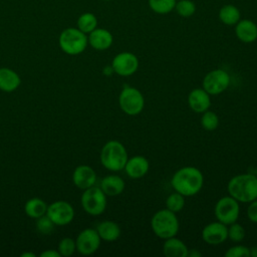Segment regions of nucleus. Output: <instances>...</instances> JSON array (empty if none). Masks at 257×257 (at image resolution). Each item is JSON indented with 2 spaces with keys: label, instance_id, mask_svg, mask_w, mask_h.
<instances>
[{
  "label": "nucleus",
  "instance_id": "obj_1",
  "mask_svg": "<svg viewBox=\"0 0 257 257\" xmlns=\"http://www.w3.org/2000/svg\"><path fill=\"white\" fill-rule=\"evenodd\" d=\"M171 185L176 192L185 197H192L202 189L204 177L202 172L196 167H183L174 174Z\"/></svg>",
  "mask_w": 257,
  "mask_h": 257
},
{
  "label": "nucleus",
  "instance_id": "obj_2",
  "mask_svg": "<svg viewBox=\"0 0 257 257\" xmlns=\"http://www.w3.org/2000/svg\"><path fill=\"white\" fill-rule=\"evenodd\" d=\"M231 197L241 203H250L257 199V177L252 174L234 176L227 185Z\"/></svg>",
  "mask_w": 257,
  "mask_h": 257
},
{
  "label": "nucleus",
  "instance_id": "obj_3",
  "mask_svg": "<svg viewBox=\"0 0 257 257\" xmlns=\"http://www.w3.org/2000/svg\"><path fill=\"white\" fill-rule=\"evenodd\" d=\"M127 153L124 146L118 141L105 143L100 151L101 165L112 172L121 171L127 161Z\"/></svg>",
  "mask_w": 257,
  "mask_h": 257
},
{
  "label": "nucleus",
  "instance_id": "obj_4",
  "mask_svg": "<svg viewBox=\"0 0 257 257\" xmlns=\"http://www.w3.org/2000/svg\"><path fill=\"white\" fill-rule=\"evenodd\" d=\"M152 230L161 239H168L177 235L179 231V220L176 213L166 209L157 211L151 220Z\"/></svg>",
  "mask_w": 257,
  "mask_h": 257
},
{
  "label": "nucleus",
  "instance_id": "obj_5",
  "mask_svg": "<svg viewBox=\"0 0 257 257\" xmlns=\"http://www.w3.org/2000/svg\"><path fill=\"white\" fill-rule=\"evenodd\" d=\"M59 46L61 50L69 55H77L83 52L88 44V39L85 33L78 28L68 27L59 35Z\"/></svg>",
  "mask_w": 257,
  "mask_h": 257
},
{
  "label": "nucleus",
  "instance_id": "obj_6",
  "mask_svg": "<svg viewBox=\"0 0 257 257\" xmlns=\"http://www.w3.org/2000/svg\"><path fill=\"white\" fill-rule=\"evenodd\" d=\"M118 103L120 109L127 115H138L144 109L145 98L138 88L124 86L119 93Z\"/></svg>",
  "mask_w": 257,
  "mask_h": 257
},
{
  "label": "nucleus",
  "instance_id": "obj_7",
  "mask_svg": "<svg viewBox=\"0 0 257 257\" xmlns=\"http://www.w3.org/2000/svg\"><path fill=\"white\" fill-rule=\"evenodd\" d=\"M80 202L83 210L87 214L97 216L102 214L106 208V195L100 187L92 186L84 190Z\"/></svg>",
  "mask_w": 257,
  "mask_h": 257
},
{
  "label": "nucleus",
  "instance_id": "obj_8",
  "mask_svg": "<svg viewBox=\"0 0 257 257\" xmlns=\"http://www.w3.org/2000/svg\"><path fill=\"white\" fill-rule=\"evenodd\" d=\"M239 214V202L230 195L219 199L215 205V216L217 218V221L227 226L234 222H237Z\"/></svg>",
  "mask_w": 257,
  "mask_h": 257
},
{
  "label": "nucleus",
  "instance_id": "obj_9",
  "mask_svg": "<svg viewBox=\"0 0 257 257\" xmlns=\"http://www.w3.org/2000/svg\"><path fill=\"white\" fill-rule=\"evenodd\" d=\"M230 84V76L224 69H214L209 71L202 82V87L211 95L220 94L225 91Z\"/></svg>",
  "mask_w": 257,
  "mask_h": 257
},
{
  "label": "nucleus",
  "instance_id": "obj_10",
  "mask_svg": "<svg viewBox=\"0 0 257 257\" xmlns=\"http://www.w3.org/2000/svg\"><path fill=\"white\" fill-rule=\"evenodd\" d=\"M46 215L58 226L70 223L74 217L73 207L65 201H56L47 207Z\"/></svg>",
  "mask_w": 257,
  "mask_h": 257
},
{
  "label": "nucleus",
  "instance_id": "obj_11",
  "mask_svg": "<svg viewBox=\"0 0 257 257\" xmlns=\"http://www.w3.org/2000/svg\"><path fill=\"white\" fill-rule=\"evenodd\" d=\"M111 67L120 76H131L139 68V59L132 52H120L113 57Z\"/></svg>",
  "mask_w": 257,
  "mask_h": 257
},
{
  "label": "nucleus",
  "instance_id": "obj_12",
  "mask_svg": "<svg viewBox=\"0 0 257 257\" xmlns=\"http://www.w3.org/2000/svg\"><path fill=\"white\" fill-rule=\"evenodd\" d=\"M100 240L101 239L95 229H84L78 234L75 240L76 250L82 255H90L98 249Z\"/></svg>",
  "mask_w": 257,
  "mask_h": 257
},
{
  "label": "nucleus",
  "instance_id": "obj_13",
  "mask_svg": "<svg viewBox=\"0 0 257 257\" xmlns=\"http://www.w3.org/2000/svg\"><path fill=\"white\" fill-rule=\"evenodd\" d=\"M201 235L205 243L210 245H219L227 240L228 227L219 221L212 222L203 228Z\"/></svg>",
  "mask_w": 257,
  "mask_h": 257
},
{
  "label": "nucleus",
  "instance_id": "obj_14",
  "mask_svg": "<svg viewBox=\"0 0 257 257\" xmlns=\"http://www.w3.org/2000/svg\"><path fill=\"white\" fill-rule=\"evenodd\" d=\"M72 181L77 188L85 190L94 186L96 182V174L91 167L80 165L74 169L72 174Z\"/></svg>",
  "mask_w": 257,
  "mask_h": 257
},
{
  "label": "nucleus",
  "instance_id": "obj_15",
  "mask_svg": "<svg viewBox=\"0 0 257 257\" xmlns=\"http://www.w3.org/2000/svg\"><path fill=\"white\" fill-rule=\"evenodd\" d=\"M123 169L131 179H141L149 172L150 163L144 156H135L127 159Z\"/></svg>",
  "mask_w": 257,
  "mask_h": 257
},
{
  "label": "nucleus",
  "instance_id": "obj_16",
  "mask_svg": "<svg viewBox=\"0 0 257 257\" xmlns=\"http://www.w3.org/2000/svg\"><path fill=\"white\" fill-rule=\"evenodd\" d=\"M188 103L193 111L203 113L209 109L211 105V97L203 87L195 88L191 90L188 95Z\"/></svg>",
  "mask_w": 257,
  "mask_h": 257
},
{
  "label": "nucleus",
  "instance_id": "obj_17",
  "mask_svg": "<svg viewBox=\"0 0 257 257\" xmlns=\"http://www.w3.org/2000/svg\"><path fill=\"white\" fill-rule=\"evenodd\" d=\"M87 39L89 45L96 50H105L109 48L113 40L111 33L103 28H95L92 30Z\"/></svg>",
  "mask_w": 257,
  "mask_h": 257
},
{
  "label": "nucleus",
  "instance_id": "obj_18",
  "mask_svg": "<svg viewBox=\"0 0 257 257\" xmlns=\"http://www.w3.org/2000/svg\"><path fill=\"white\" fill-rule=\"evenodd\" d=\"M236 36L245 43H251L257 39V25L248 19L239 20L235 28Z\"/></svg>",
  "mask_w": 257,
  "mask_h": 257
},
{
  "label": "nucleus",
  "instance_id": "obj_19",
  "mask_svg": "<svg viewBox=\"0 0 257 257\" xmlns=\"http://www.w3.org/2000/svg\"><path fill=\"white\" fill-rule=\"evenodd\" d=\"M125 184L122 178L116 175L105 176L100 182V189L106 196H117L120 195L124 190Z\"/></svg>",
  "mask_w": 257,
  "mask_h": 257
},
{
  "label": "nucleus",
  "instance_id": "obj_20",
  "mask_svg": "<svg viewBox=\"0 0 257 257\" xmlns=\"http://www.w3.org/2000/svg\"><path fill=\"white\" fill-rule=\"evenodd\" d=\"M189 249L187 245L180 239L174 237L165 239L163 245V253L167 257H188Z\"/></svg>",
  "mask_w": 257,
  "mask_h": 257
},
{
  "label": "nucleus",
  "instance_id": "obj_21",
  "mask_svg": "<svg viewBox=\"0 0 257 257\" xmlns=\"http://www.w3.org/2000/svg\"><path fill=\"white\" fill-rule=\"evenodd\" d=\"M21 79L19 75L12 69L0 68V89L5 92H12L18 88Z\"/></svg>",
  "mask_w": 257,
  "mask_h": 257
},
{
  "label": "nucleus",
  "instance_id": "obj_22",
  "mask_svg": "<svg viewBox=\"0 0 257 257\" xmlns=\"http://www.w3.org/2000/svg\"><path fill=\"white\" fill-rule=\"evenodd\" d=\"M95 230L100 239L107 242L115 241L120 236V228L118 224L113 221H103L97 225Z\"/></svg>",
  "mask_w": 257,
  "mask_h": 257
},
{
  "label": "nucleus",
  "instance_id": "obj_23",
  "mask_svg": "<svg viewBox=\"0 0 257 257\" xmlns=\"http://www.w3.org/2000/svg\"><path fill=\"white\" fill-rule=\"evenodd\" d=\"M47 205L45 202L39 198H32L29 199L24 206V211L27 216L30 218L37 219L46 214Z\"/></svg>",
  "mask_w": 257,
  "mask_h": 257
},
{
  "label": "nucleus",
  "instance_id": "obj_24",
  "mask_svg": "<svg viewBox=\"0 0 257 257\" xmlns=\"http://www.w3.org/2000/svg\"><path fill=\"white\" fill-rule=\"evenodd\" d=\"M220 20L226 25H234L240 20V12L233 5H225L219 11Z\"/></svg>",
  "mask_w": 257,
  "mask_h": 257
},
{
  "label": "nucleus",
  "instance_id": "obj_25",
  "mask_svg": "<svg viewBox=\"0 0 257 257\" xmlns=\"http://www.w3.org/2000/svg\"><path fill=\"white\" fill-rule=\"evenodd\" d=\"M77 28L83 33H90L97 26V19L94 14L85 12L81 14L77 19Z\"/></svg>",
  "mask_w": 257,
  "mask_h": 257
},
{
  "label": "nucleus",
  "instance_id": "obj_26",
  "mask_svg": "<svg viewBox=\"0 0 257 257\" xmlns=\"http://www.w3.org/2000/svg\"><path fill=\"white\" fill-rule=\"evenodd\" d=\"M185 206V196L175 191L168 196L166 200V208L174 213H178L183 210Z\"/></svg>",
  "mask_w": 257,
  "mask_h": 257
},
{
  "label": "nucleus",
  "instance_id": "obj_27",
  "mask_svg": "<svg viewBox=\"0 0 257 257\" xmlns=\"http://www.w3.org/2000/svg\"><path fill=\"white\" fill-rule=\"evenodd\" d=\"M149 5L153 11L159 14H167L176 6V0H149Z\"/></svg>",
  "mask_w": 257,
  "mask_h": 257
},
{
  "label": "nucleus",
  "instance_id": "obj_28",
  "mask_svg": "<svg viewBox=\"0 0 257 257\" xmlns=\"http://www.w3.org/2000/svg\"><path fill=\"white\" fill-rule=\"evenodd\" d=\"M201 125L204 130L212 132L215 131L219 125V117L212 110H206L201 116Z\"/></svg>",
  "mask_w": 257,
  "mask_h": 257
},
{
  "label": "nucleus",
  "instance_id": "obj_29",
  "mask_svg": "<svg viewBox=\"0 0 257 257\" xmlns=\"http://www.w3.org/2000/svg\"><path fill=\"white\" fill-rule=\"evenodd\" d=\"M245 235L246 232L244 227L237 222L230 224V226L228 227V238L234 243L242 242L245 238Z\"/></svg>",
  "mask_w": 257,
  "mask_h": 257
},
{
  "label": "nucleus",
  "instance_id": "obj_30",
  "mask_svg": "<svg viewBox=\"0 0 257 257\" xmlns=\"http://www.w3.org/2000/svg\"><path fill=\"white\" fill-rule=\"evenodd\" d=\"M54 225L55 224L51 221V219L46 214L37 218V221H36V228L38 232L43 235L51 234L54 229Z\"/></svg>",
  "mask_w": 257,
  "mask_h": 257
},
{
  "label": "nucleus",
  "instance_id": "obj_31",
  "mask_svg": "<svg viewBox=\"0 0 257 257\" xmlns=\"http://www.w3.org/2000/svg\"><path fill=\"white\" fill-rule=\"evenodd\" d=\"M75 250H76V244H75V241L71 238H68V237L63 238L58 244V252L60 256L68 257L72 255Z\"/></svg>",
  "mask_w": 257,
  "mask_h": 257
},
{
  "label": "nucleus",
  "instance_id": "obj_32",
  "mask_svg": "<svg viewBox=\"0 0 257 257\" xmlns=\"http://www.w3.org/2000/svg\"><path fill=\"white\" fill-rule=\"evenodd\" d=\"M175 7L177 9L178 14L183 17H190L196 11V6L194 2L190 0H181L178 3H176Z\"/></svg>",
  "mask_w": 257,
  "mask_h": 257
},
{
  "label": "nucleus",
  "instance_id": "obj_33",
  "mask_svg": "<svg viewBox=\"0 0 257 257\" xmlns=\"http://www.w3.org/2000/svg\"><path fill=\"white\" fill-rule=\"evenodd\" d=\"M226 257H250V248L243 245H235L225 252Z\"/></svg>",
  "mask_w": 257,
  "mask_h": 257
},
{
  "label": "nucleus",
  "instance_id": "obj_34",
  "mask_svg": "<svg viewBox=\"0 0 257 257\" xmlns=\"http://www.w3.org/2000/svg\"><path fill=\"white\" fill-rule=\"evenodd\" d=\"M247 216L251 222L257 223V199L250 202V205L247 209Z\"/></svg>",
  "mask_w": 257,
  "mask_h": 257
},
{
  "label": "nucleus",
  "instance_id": "obj_35",
  "mask_svg": "<svg viewBox=\"0 0 257 257\" xmlns=\"http://www.w3.org/2000/svg\"><path fill=\"white\" fill-rule=\"evenodd\" d=\"M41 257H60V254L55 250H46L41 253Z\"/></svg>",
  "mask_w": 257,
  "mask_h": 257
},
{
  "label": "nucleus",
  "instance_id": "obj_36",
  "mask_svg": "<svg viewBox=\"0 0 257 257\" xmlns=\"http://www.w3.org/2000/svg\"><path fill=\"white\" fill-rule=\"evenodd\" d=\"M201 253L195 249H192V250H189L188 252V256L189 257H201Z\"/></svg>",
  "mask_w": 257,
  "mask_h": 257
},
{
  "label": "nucleus",
  "instance_id": "obj_37",
  "mask_svg": "<svg viewBox=\"0 0 257 257\" xmlns=\"http://www.w3.org/2000/svg\"><path fill=\"white\" fill-rule=\"evenodd\" d=\"M250 256L257 257V246L250 248Z\"/></svg>",
  "mask_w": 257,
  "mask_h": 257
},
{
  "label": "nucleus",
  "instance_id": "obj_38",
  "mask_svg": "<svg viewBox=\"0 0 257 257\" xmlns=\"http://www.w3.org/2000/svg\"><path fill=\"white\" fill-rule=\"evenodd\" d=\"M21 257H35V254L32 252H25L21 254Z\"/></svg>",
  "mask_w": 257,
  "mask_h": 257
},
{
  "label": "nucleus",
  "instance_id": "obj_39",
  "mask_svg": "<svg viewBox=\"0 0 257 257\" xmlns=\"http://www.w3.org/2000/svg\"><path fill=\"white\" fill-rule=\"evenodd\" d=\"M255 176L257 177V168H256V172H255Z\"/></svg>",
  "mask_w": 257,
  "mask_h": 257
},
{
  "label": "nucleus",
  "instance_id": "obj_40",
  "mask_svg": "<svg viewBox=\"0 0 257 257\" xmlns=\"http://www.w3.org/2000/svg\"><path fill=\"white\" fill-rule=\"evenodd\" d=\"M104 1H109V0H104Z\"/></svg>",
  "mask_w": 257,
  "mask_h": 257
}]
</instances>
